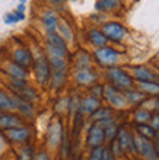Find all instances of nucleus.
Listing matches in <instances>:
<instances>
[{"instance_id": "f257e3e1", "label": "nucleus", "mask_w": 159, "mask_h": 160, "mask_svg": "<svg viewBox=\"0 0 159 160\" xmlns=\"http://www.w3.org/2000/svg\"><path fill=\"white\" fill-rule=\"evenodd\" d=\"M31 68L34 70V76H35L37 82L41 86H44V84H47L50 82L51 67H50V63H48V58H47L45 54L38 52L37 55H34V64Z\"/></svg>"}, {"instance_id": "f03ea898", "label": "nucleus", "mask_w": 159, "mask_h": 160, "mask_svg": "<svg viewBox=\"0 0 159 160\" xmlns=\"http://www.w3.org/2000/svg\"><path fill=\"white\" fill-rule=\"evenodd\" d=\"M92 58L95 60L99 66L113 67V66H117V63L120 61V52H118L115 48H113V47H109L108 44H107V45H104V47L95 48Z\"/></svg>"}, {"instance_id": "7ed1b4c3", "label": "nucleus", "mask_w": 159, "mask_h": 160, "mask_svg": "<svg viewBox=\"0 0 159 160\" xmlns=\"http://www.w3.org/2000/svg\"><path fill=\"white\" fill-rule=\"evenodd\" d=\"M107 77H108L109 83L113 84L114 88L117 89H130L133 86V77L130 73H127L126 70L117 67V66H113V67H108L107 70Z\"/></svg>"}, {"instance_id": "20e7f679", "label": "nucleus", "mask_w": 159, "mask_h": 160, "mask_svg": "<svg viewBox=\"0 0 159 160\" xmlns=\"http://www.w3.org/2000/svg\"><path fill=\"white\" fill-rule=\"evenodd\" d=\"M101 31L104 32V35L107 37L108 42H114V44H120L124 41V38L127 37V29L126 26L121 25L120 22L115 21H108L104 22L101 25Z\"/></svg>"}, {"instance_id": "39448f33", "label": "nucleus", "mask_w": 159, "mask_h": 160, "mask_svg": "<svg viewBox=\"0 0 159 160\" xmlns=\"http://www.w3.org/2000/svg\"><path fill=\"white\" fill-rule=\"evenodd\" d=\"M12 60L16 64L22 66L24 68L29 70L34 64V52L28 48V47H16L15 50L12 51Z\"/></svg>"}, {"instance_id": "423d86ee", "label": "nucleus", "mask_w": 159, "mask_h": 160, "mask_svg": "<svg viewBox=\"0 0 159 160\" xmlns=\"http://www.w3.org/2000/svg\"><path fill=\"white\" fill-rule=\"evenodd\" d=\"M104 95L107 98V101L111 103V106L114 108H124L126 106V96H124V93L120 90V89L114 88L113 84H108V86H104Z\"/></svg>"}, {"instance_id": "0eeeda50", "label": "nucleus", "mask_w": 159, "mask_h": 160, "mask_svg": "<svg viewBox=\"0 0 159 160\" xmlns=\"http://www.w3.org/2000/svg\"><path fill=\"white\" fill-rule=\"evenodd\" d=\"M76 83L82 84V86H92L96 83V73L92 70V67H82V68H76L73 73Z\"/></svg>"}, {"instance_id": "6e6552de", "label": "nucleus", "mask_w": 159, "mask_h": 160, "mask_svg": "<svg viewBox=\"0 0 159 160\" xmlns=\"http://www.w3.org/2000/svg\"><path fill=\"white\" fill-rule=\"evenodd\" d=\"M59 19L60 16L57 15L56 10L53 9H45L41 13V25L45 32H56L57 26H59Z\"/></svg>"}, {"instance_id": "1a4fd4ad", "label": "nucleus", "mask_w": 159, "mask_h": 160, "mask_svg": "<svg viewBox=\"0 0 159 160\" xmlns=\"http://www.w3.org/2000/svg\"><path fill=\"white\" fill-rule=\"evenodd\" d=\"M136 148L143 154V157L146 160H158V153H156L153 144L149 141L146 137H139L136 140Z\"/></svg>"}, {"instance_id": "9d476101", "label": "nucleus", "mask_w": 159, "mask_h": 160, "mask_svg": "<svg viewBox=\"0 0 159 160\" xmlns=\"http://www.w3.org/2000/svg\"><path fill=\"white\" fill-rule=\"evenodd\" d=\"M131 74L137 82H159L158 73L146 66H136L131 68Z\"/></svg>"}, {"instance_id": "9b49d317", "label": "nucleus", "mask_w": 159, "mask_h": 160, "mask_svg": "<svg viewBox=\"0 0 159 160\" xmlns=\"http://www.w3.org/2000/svg\"><path fill=\"white\" fill-rule=\"evenodd\" d=\"M3 72L12 79H25L28 77V70L16 64L13 60H8L3 64Z\"/></svg>"}, {"instance_id": "f8f14e48", "label": "nucleus", "mask_w": 159, "mask_h": 160, "mask_svg": "<svg viewBox=\"0 0 159 160\" xmlns=\"http://www.w3.org/2000/svg\"><path fill=\"white\" fill-rule=\"evenodd\" d=\"M86 38L91 42V45L95 47V48H99V47H104L108 44V39L99 28H91L86 32Z\"/></svg>"}, {"instance_id": "ddd939ff", "label": "nucleus", "mask_w": 159, "mask_h": 160, "mask_svg": "<svg viewBox=\"0 0 159 160\" xmlns=\"http://www.w3.org/2000/svg\"><path fill=\"white\" fill-rule=\"evenodd\" d=\"M57 32H59L60 37L66 41L67 45L75 41V32H73V28H72V25L66 21V19H64V18H60V19H59Z\"/></svg>"}, {"instance_id": "4468645a", "label": "nucleus", "mask_w": 159, "mask_h": 160, "mask_svg": "<svg viewBox=\"0 0 159 160\" xmlns=\"http://www.w3.org/2000/svg\"><path fill=\"white\" fill-rule=\"evenodd\" d=\"M105 140V132H104V128L101 125H93L91 127L89 130V134H88V143L89 146L92 147H98L102 144V141Z\"/></svg>"}, {"instance_id": "2eb2a0df", "label": "nucleus", "mask_w": 159, "mask_h": 160, "mask_svg": "<svg viewBox=\"0 0 159 160\" xmlns=\"http://www.w3.org/2000/svg\"><path fill=\"white\" fill-rule=\"evenodd\" d=\"M123 0H96L95 10L99 13H109L114 12L117 8H120Z\"/></svg>"}, {"instance_id": "dca6fc26", "label": "nucleus", "mask_w": 159, "mask_h": 160, "mask_svg": "<svg viewBox=\"0 0 159 160\" xmlns=\"http://www.w3.org/2000/svg\"><path fill=\"white\" fill-rule=\"evenodd\" d=\"M61 134H63V130H61V122L56 121L53 122L48 128V143L50 146H57L60 143V140H61Z\"/></svg>"}, {"instance_id": "f3484780", "label": "nucleus", "mask_w": 159, "mask_h": 160, "mask_svg": "<svg viewBox=\"0 0 159 160\" xmlns=\"http://www.w3.org/2000/svg\"><path fill=\"white\" fill-rule=\"evenodd\" d=\"M66 77H67V68L63 70H51V76H50V83L54 89L61 88L66 83Z\"/></svg>"}, {"instance_id": "a211bd4d", "label": "nucleus", "mask_w": 159, "mask_h": 160, "mask_svg": "<svg viewBox=\"0 0 159 160\" xmlns=\"http://www.w3.org/2000/svg\"><path fill=\"white\" fill-rule=\"evenodd\" d=\"M98 108H99V101L95 96L85 98L83 101H82V103H80V111L85 112V114H92Z\"/></svg>"}, {"instance_id": "6ab92c4d", "label": "nucleus", "mask_w": 159, "mask_h": 160, "mask_svg": "<svg viewBox=\"0 0 159 160\" xmlns=\"http://www.w3.org/2000/svg\"><path fill=\"white\" fill-rule=\"evenodd\" d=\"M45 42H48V44H53V45L59 47V48H61V50H69L67 48V44L66 41H64L61 37H60V34L56 31V32H45Z\"/></svg>"}, {"instance_id": "aec40b11", "label": "nucleus", "mask_w": 159, "mask_h": 160, "mask_svg": "<svg viewBox=\"0 0 159 160\" xmlns=\"http://www.w3.org/2000/svg\"><path fill=\"white\" fill-rule=\"evenodd\" d=\"M118 138H120V146H121L123 150L133 152L134 148H136V144H134L133 137H131L127 131H120V132H118Z\"/></svg>"}, {"instance_id": "412c9836", "label": "nucleus", "mask_w": 159, "mask_h": 160, "mask_svg": "<svg viewBox=\"0 0 159 160\" xmlns=\"http://www.w3.org/2000/svg\"><path fill=\"white\" fill-rule=\"evenodd\" d=\"M92 57L86 52V51L80 50L75 57V64L76 68H82V67H91L92 66Z\"/></svg>"}, {"instance_id": "4be33fe9", "label": "nucleus", "mask_w": 159, "mask_h": 160, "mask_svg": "<svg viewBox=\"0 0 159 160\" xmlns=\"http://www.w3.org/2000/svg\"><path fill=\"white\" fill-rule=\"evenodd\" d=\"M28 135H29V131L26 130V128H9L8 130V137L13 141H24V140L28 138Z\"/></svg>"}, {"instance_id": "5701e85b", "label": "nucleus", "mask_w": 159, "mask_h": 160, "mask_svg": "<svg viewBox=\"0 0 159 160\" xmlns=\"http://www.w3.org/2000/svg\"><path fill=\"white\" fill-rule=\"evenodd\" d=\"M3 21L6 25H16L18 22L25 21V12H19V10H13L4 15Z\"/></svg>"}, {"instance_id": "b1692460", "label": "nucleus", "mask_w": 159, "mask_h": 160, "mask_svg": "<svg viewBox=\"0 0 159 160\" xmlns=\"http://www.w3.org/2000/svg\"><path fill=\"white\" fill-rule=\"evenodd\" d=\"M21 125V119L15 117V115H2L0 117V127L2 128H15V127H19Z\"/></svg>"}, {"instance_id": "393cba45", "label": "nucleus", "mask_w": 159, "mask_h": 160, "mask_svg": "<svg viewBox=\"0 0 159 160\" xmlns=\"http://www.w3.org/2000/svg\"><path fill=\"white\" fill-rule=\"evenodd\" d=\"M12 102H13V106L19 108L25 115L32 114V108H31V103L28 101H25V99H22V98H19V96L15 95V96H12Z\"/></svg>"}, {"instance_id": "a878e982", "label": "nucleus", "mask_w": 159, "mask_h": 160, "mask_svg": "<svg viewBox=\"0 0 159 160\" xmlns=\"http://www.w3.org/2000/svg\"><path fill=\"white\" fill-rule=\"evenodd\" d=\"M137 84L143 93H149V95L159 93V82H137Z\"/></svg>"}, {"instance_id": "bb28decb", "label": "nucleus", "mask_w": 159, "mask_h": 160, "mask_svg": "<svg viewBox=\"0 0 159 160\" xmlns=\"http://www.w3.org/2000/svg\"><path fill=\"white\" fill-rule=\"evenodd\" d=\"M124 96H126V99H129L131 103H139V102H142L143 99H145L146 95L143 92H134V90L127 89V92L124 93Z\"/></svg>"}, {"instance_id": "cd10ccee", "label": "nucleus", "mask_w": 159, "mask_h": 160, "mask_svg": "<svg viewBox=\"0 0 159 160\" xmlns=\"http://www.w3.org/2000/svg\"><path fill=\"white\" fill-rule=\"evenodd\" d=\"M107 118H111V111L107 109V108H98L92 115L93 121H102V119H107Z\"/></svg>"}, {"instance_id": "c85d7f7f", "label": "nucleus", "mask_w": 159, "mask_h": 160, "mask_svg": "<svg viewBox=\"0 0 159 160\" xmlns=\"http://www.w3.org/2000/svg\"><path fill=\"white\" fill-rule=\"evenodd\" d=\"M12 108H15L12 102V98L8 96L4 92L0 90V109H12Z\"/></svg>"}, {"instance_id": "c756f323", "label": "nucleus", "mask_w": 159, "mask_h": 160, "mask_svg": "<svg viewBox=\"0 0 159 160\" xmlns=\"http://www.w3.org/2000/svg\"><path fill=\"white\" fill-rule=\"evenodd\" d=\"M139 132H140L143 137H146V138H149V137H152V135H155V131H153V128H151V127H146V125H139Z\"/></svg>"}, {"instance_id": "7c9ffc66", "label": "nucleus", "mask_w": 159, "mask_h": 160, "mask_svg": "<svg viewBox=\"0 0 159 160\" xmlns=\"http://www.w3.org/2000/svg\"><path fill=\"white\" fill-rule=\"evenodd\" d=\"M19 157H21V160H31L32 159V150H31V147L22 148Z\"/></svg>"}, {"instance_id": "2f4dec72", "label": "nucleus", "mask_w": 159, "mask_h": 160, "mask_svg": "<svg viewBox=\"0 0 159 160\" xmlns=\"http://www.w3.org/2000/svg\"><path fill=\"white\" fill-rule=\"evenodd\" d=\"M151 118V115L147 111H139L137 114H136V119L137 121H147V119Z\"/></svg>"}, {"instance_id": "473e14b6", "label": "nucleus", "mask_w": 159, "mask_h": 160, "mask_svg": "<svg viewBox=\"0 0 159 160\" xmlns=\"http://www.w3.org/2000/svg\"><path fill=\"white\" fill-rule=\"evenodd\" d=\"M104 132H105V137H107V138H113L114 135L117 134V128L111 124V125L107 128V131H104Z\"/></svg>"}, {"instance_id": "72a5a7b5", "label": "nucleus", "mask_w": 159, "mask_h": 160, "mask_svg": "<svg viewBox=\"0 0 159 160\" xmlns=\"http://www.w3.org/2000/svg\"><path fill=\"white\" fill-rule=\"evenodd\" d=\"M101 154H102V148L98 146V147L93 148L92 156H91V159H89V160H101Z\"/></svg>"}, {"instance_id": "f704fd0d", "label": "nucleus", "mask_w": 159, "mask_h": 160, "mask_svg": "<svg viewBox=\"0 0 159 160\" xmlns=\"http://www.w3.org/2000/svg\"><path fill=\"white\" fill-rule=\"evenodd\" d=\"M44 3L51 4V6H63L66 3V0H42Z\"/></svg>"}, {"instance_id": "c9c22d12", "label": "nucleus", "mask_w": 159, "mask_h": 160, "mask_svg": "<svg viewBox=\"0 0 159 160\" xmlns=\"http://www.w3.org/2000/svg\"><path fill=\"white\" fill-rule=\"evenodd\" d=\"M92 93H93V95H96V96H101V95H104V86L95 84V88L92 89Z\"/></svg>"}, {"instance_id": "e433bc0d", "label": "nucleus", "mask_w": 159, "mask_h": 160, "mask_svg": "<svg viewBox=\"0 0 159 160\" xmlns=\"http://www.w3.org/2000/svg\"><path fill=\"white\" fill-rule=\"evenodd\" d=\"M101 160H113V154H111V150H102V154H101Z\"/></svg>"}, {"instance_id": "4c0bfd02", "label": "nucleus", "mask_w": 159, "mask_h": 160, "mask_svg": "<svg viewBox=\"0 0 159 160\" xmlns=\"http://www.w3.org/2000/svg\"><path fill=\"white\" fill-rule=\"evenodd\" d=\"M37 160H51V159L47 156L45 153H40V154L37 156Z\"/></svg>"}, {"instance_id": "58836bf2", "label": "nucleus", "mask_w": 159, "mask_h": 160, "mask_svg": "<svg viewBox=\"0 0 159 160\" xmlns=\"http://www.w3.org/2000/svg\"><path fill=\"white\" fill-rule=\"evenodd\" d=\"M16 10H19V12H25L26 10V4H18V8H16Z\"/></svg>"}, {"instance_id": "ea45409f", "label": "nucleus", "mask_w": 159, "mask_h": 160, "mask_svg": "<svg viewBox=\"0 0 159 160\" xmlns=\"http://www.w3.org/2000/svg\"><path fill=\"white\" fill-rule=\"evenodd\" d=\"M153 127H155V128H158V130H159V117H156V118L153 119Z\"/></svg>"}, {"instance_id": "a19ab883", "label": "nucleus", "mask_w": 159, "mask_h": 160, "mask_svg": "<svg viewBox=\"0 0 159 160\" xmlns=\"http://www.w3.org/2000/svg\"><path fill=\"white\" fill-rule=\"evenodd\" d=\"M3 146H4V140H3V137H2V134H0V150L3 148Z\"/></svg>"}, {"instance_id": "79ce46f5", "label": "nucleus", "mask_w": 159, "mask_h": 160, "mask_svg": "<svg viewBox=\"0 0 159 160\" xmlns=\"http://www.w3.org/2000/svg\"><path fill=\"white\" fill-rule=\"evenodd\" d=\"M156 109L159 111V98H158V99H156Z\"/></svg>"}, {"instance_id": "37998d69", "label": "nucleus", "mask_w": 159, "mask_h": 160, "mask_svg": "<svg viewBox=\"0 0 159 160\" xmlns=\"http://www.w3.org/2000/svg\"><path fill=\"white\" fill-rule=\"evenodd\" d=\"M26 2H28V0H19V3L21 4H26Z\"/></svg>"}, {"instance_id": "c03bdc74", "label": "nucleus", "mask_w": 159, "mask_h": 160, "mask_svg": "<svg viewBox=\"0 0 159 160\" xmlns=\"http://www.w3.org/2000/svg\"><path fill=\"white\" fill-rule=\"evenodd\" d=\"M66 2H72V3H75V2H77V0H66Z\"/></svg>"}, {"instance_id": "a18cd8bd", "label": "nucleus", "mask_w": 159, "mask_h": 160, "mask_svg": "<svg viewBox=\"0 0 159 160\" xmlns=\"http://www.w3.org/2000/svg\"><path fill=\"white\" fill-rule=\"evenodd\" d=\"M158 150H159V132H158Z\"/></svg>"}, {"instance_id": "49530a36", "label": "nucleus", "mask_w": 159, "mask_h": 160, "mask_svg": "<svg viewBox=\"0 0 159 160\" xmlns=\"http://www.w3.org/2000/svg\"><path fill=\"white\" fill-rule=\"evenodd\" d=\"M158 79H159V72H158Z\"/></svg>"}]
</instances>
